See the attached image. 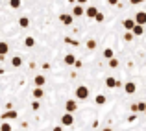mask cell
I'll return each instance as SVG.
<instances>
[{
  "mask_svg": "<svg viewBox=\"0 0 146 131\" xmlns=\"http://www.w3.org/2000/svg\"><path fill=\"white\" fill-rule=\"evenodd\" d=\"M89 87H85V85H80V87H76V98L78 100H87L89 98Z\"/></svg>",
  "mask_w": 146,
  "mask_h": 131,
  "instance_id": "1",
  "label": "cell"
},
{
  "mask_svg": "<svg viewBox=\"0 0 146 131\" xmlns=\"http://www.w3.org/2000/svg\"><path fill=\"white\" fill-rule=\"evenodd\" d=\"M59 21H61V24L70 26L72 22H74V15H72V13H61L59 15Z\"/></svg>",
  "mask_w": 146,
  "mask_h": 131,
  "instance_id": "2",
  "label": "cell"
},
{
  "mask_svg": "<svg viewBox=\"0 0 146 131\" xmlns=\"http://www.w3.org/2000/svg\"><path fill=\"white\" fill-rule=\"evenodd\" d=\"M74 124V114L72 113H65L61 116V126H72Z\"/></svg>",
  "mask_w": 146,
  "mask_h": 131,
  "instance_id": "3",
  "label": "cell"
},
{
  "mask_svg": "<svg viewBox=\"0 0 146 131\" xmlns=\"http://www.w3.org/2000/svg\"><path fill=\"white\" fill-rule=\"evenodd\" d=\"M65 109H67V113H72V114H74L76 111H78V103H76V100H67Z\"/></svg>",
  "mask_w": 146,
  "mask_h": 131,
  "instance_id": "4",
  "label": "cell"
},
{
  "mask_svg": "<svg viewBox=\"0 0 146 131\" xmlns=\"http://www.w3.org/2000/svg\"><path fill=\"white\" fill-rule=\"evenodd\" d=\"M72 15H74V19L76 17H83V15H85V9H83L82 4H74V7H72Z\"/></svg>",
  "mask_w": 146,
  "mask_h": 131,
  "instance_id": "5",
  "label": "cell"
},
{
  "mask_svg": "<svg viewBox=\"0 0 146 131\" xmlns=\"http://www.w3.org/2000/svg\"><path fill=\"white\" fill-rule=\"evenodd\" d=\"M133 19H135L137 24H143V26H144V24H146V11H137Z\"/></svg>",
  "mask_w": 146,
  "mask_h": 131,
  "instance_id": "6",
  "label": "cell"
},
{
  "mask_svg": "<svg viewBox=\"0 0 146 131\" xmlns=\"http://www.w3.org/2000/svg\"><path fill=\"white\" fill-rule=\"evenodd\" d=\"M135 91H137L135 81H128V83L124 85V92H126V94H135Z\"/></svg>",
  "mask_w": 146,
  "mask_h": 131,
  "instance_id": "7",
  "label": "cell"
},
{
  "mask_svg": "<svg viewBox=\"0 0 146 131\" xmlns=\"http://www.w3.org/2000/svg\"><path fill=\"white\" fill-rule=\"evenodd\" d=\"M9 52V44L6 43V41H0V59L4 61V57H6V54Z\"/></svg>",
  "mask_w": 146,
  "mask_h": 131,
  "instance_id": "8",
  "label": "cell"
},
{
  "mask_svg": "<svg viewBox=\"0 0 146 131\" xmlns=\"http://www.w3.org/2000/svg\"><path fill=\"white\" fill-rule=\"evenodd\" d=\"M76 61H78V59H76L74 54H67V56H65V59H63V63H65V65H68V67H74Z\"/></svg>",
  "mask_w": 146,
  "mask_h": 131,
  "instance_id": "9",
  "label": "cell"
},
{
  "mask_svg": "<svg viewBox=\"0 0 146 131\" xmlns=\"http://www.w3.org/2000/svg\"><path fill=\"white\" fill-rule=\"evenodd\" d=\"M96 15H98V7H96V6H89V7L85 9V17H89V19H94Z\"/></svg>",
  "mask_w": 146,
  "mask_h": 131,
  "instance_id": "10",
  "label": "cell"
},
{
  "mask_svg": "<svg viewBox=\"0 0 146 131\" xmlns=\"http://www.w3.org/2000/svg\"><path fill=\"white\" fill-rule=\"evenodd\" d=\"M33 83H35V87H44L46 85V78H44L43 74H39V76L33 78Z\"/></svg>",
  "mask_w": 146,
  "mask_h": 131,
  "instance_id": "11",
  "label": "cell"
},
{
  "mask_svg": "<svg viewBox=\"0 0 146 131\" xmlns=\"http://www.w3.org/2000/svg\"><path fill=\"white\" fill-rule=\"evenodd\" d=\"M122 26H124V30H128V32H131L133 26H135V19H124V22H122Z\"/></svg>",
  "mask_w": 146,
  "mask_h": 131,
  "instance_id": "12",
  "label": "cell"
},
{
  "mask_svg": "<svg viewBox=\"0 0 146 131\" xmlns=\"http://www.w3.org/2000/svg\"><path fill=\"white\" fill-rule=\"evenodd\" d=\"M15 118H17V111H13V109H9L7 113L2 114V120H15Z\"/></svg>",
  "mask_w": 146,
  "mask_h": 131,
  "instance_id": "13",
  "label": "cell"
},
{
  "mask_svg": "<svg viewBox=\"0 0 146 131\" xmlns=\"http://www.w3.org/2000/svg\"><path fill=\"white\" fill-rule=\"evenodd\" d=\"M32 94H33V98H35V100H39V98H43V96H44V89L43 87H35L32 91Z\"/></svg>",
  "mask_w": 146,
  "mask_h": 131,
  "instance_id": "14",
  "label": "cell"
},
{
  "mask_svg": "<svg viewBox=\"0 0 146 131\" xmlns=\"http://www.w3.org/2000/svg\"><path fill=\"white\" fill-rule=\"evenodd\" d=\"M131 32H133V35H143V33H144V26H143V24H137V22H135V26H133Z\"/></svg>",
  "mask_w": 146,
  "mask_h": 131,
  "instance_id": "15",
  "label": "cell"
},
{
  "mask_svg": "<svg viewBox=\"0 0 146 131\" xmlns=\"http://www.w3.org/2000/svg\"><path fill=\"white\" fill-rule=\"evenodd\" d=\"M11 65H13L15 68H19L22 65V57L21 56H13V57H11Z\"/></svg>",
  "mask_w": 146,
  "mask_h": 131,
  "instance_id": "16",
  "label": "cell"
},
{
  "mask_svg": "<svg viewBox=\"0 0 146 131\" xmlns=\"http://www.w3.org/2000/svg\"><path fill=\"white\" fill-rule=\"evenodd\" d=\"M24 46H26V48H33V46H35V39H33L32 35H28L24 39Z\"/></svg>",
  "mask_w": 146,
  "mask_h": 131,
  "instance_id": "17",
  "label": "cell"
},
{
  "mask_svg": "<svg viewBox=\"0 0 146 131\" xmlns=\"http://www.w3.org/2000/svg\"><path fill=\"white\" fill-rule=\"evenodd\" d=\"M106 87L107 89H115L117 87V79L115 78H106Z\"/></svg>",
  "mask_w": 146,
  "mask_h": 131,
  "instance_id": "18",
  "label": "cell"
},
{
  "mask_svg": "<svg viewBox=\"0 0 146 131\" xmlns=\"http://www.w3.org/2000/svg\"><path fill=\"white\" fill-rule=\"evenodd\" d=\"M19 26H21V28H28L30 26V19L28 17H21L19 19Z\"/></svg>",
  "mask_w": 146,
  "mask_h": 131,
  "instance_id": "19",
  "label": "cell"
},
{
  "mask_svg": "<svg viewBox=\"0 0 146 131\" xmlns=\"http://www.w3.org/2000/svg\"><path fill=\"white\" fill-rule=\"evenodd\" d=\"M22 6V0H9V7L11 9H19Z\"/></svg>",
  "mask_w": 146,
  "mask_h": 131,
  "instance_id": "20",
  "label": "cell"
},
{
  "mask_svg": "<svg viewBox=\"0 0 146 131\" xmlns=\"http://www.w3.org/2000/svg\"><path fill=\"white\" fill-rule=\"evenodd\" d=\"M94 102H96V105H104V103H106V94H98L96 98H94Z\"/></svg>",
  "mask_w": 146,
  "mask_h": 131,
  "instance_id": "21",
  "label": "cell"
},
{
  "mask_svg": "<svg viewBox=\"0 0 146 131\" xmlns=\"http://www.w3.org/2000/svg\"><path fill=\"white\" fill-rule=\"evenodd\" d=\"M104 57H106V59H107V61H109V59H111V57H115V54H113V50H111V48H106V50H104Z\"/></svg>",
  "mask_w": 146,
  "mask_h": 131,
  "instance_id": "22",
  "label": "cell"
},
{
  "mask_svg": "<svg viewBox=\"0 0 146 131\" xmlns=\"http://www.w3.org/2000/svg\"><path fill=\"white\" fill-rule=\"evenodd\" d=\"M0 131H11V124H9V122H2V126H0Z\"/></svg>",
  "mask_w": 146,
  "mask_h": 131,
  "instance_id": "23",
  "label": "cell"
},
{
  "mask_svg": "<svg viewBox=\"0 0 146 131\" xmlns=\"http://www.w3.org/2000/svg\"><path fill=\"white\" fill-rule=\"evenodd\" d=\"M109 67L111 68H117L118 67V59H117V57H111V59H109Z\"/></svg>",
  "mask_w": 146,
  "mask_h": 131,
  "instance_id": "24",
  "label": "cell"
},
{
  "mask_svg": "<svg viewBox=\"0 0 146 131\" xmlns=\"http://www.w3.org/2000/svg\"><path fill=\"white\" fill-rule=\"evenodd\" d=\"M94 21H96V22H104V21H106V15H104L102 11H98V15L94 17Z\"/></svg>",
  "mask_w": 146,
  "mask_h": 131,
  "instance_id": "25",
  "label": "cell"
},
{
  "mask_svg": "<svg viewBox=\"0 0 146 131\" xmlns=\"http://www.w3.org/2000/svg\"><path fill=\"white\" fill-rule=\"evenodd\" d=\"M87 48H89V50H94V48H96V41H94V39H89V41H87Z\"/></svg>",
  "mask_w": 146,
  "mask_h": 131,
  "instance_id": "26",
  "label": "cell"
},
{
  "mask_svg": "<svg viewBox=\"0 0 146 131\" xmlns=\"http://www.w3.org/2000/svg\"><path fill=\"white\" fill-rule=\"evenodd\" d=\"M133 37H135V35H133V32H128L124 35V41H126V43H129V41H133Z\"/></svg>",
  "mask_w": 146,
  "mask_h": 131,
  "instance_id": "27",
  "label": "cell"
},
{
  "mask_svg": "<svg viewBox=\"0 0 146 131\" xmlns=\"http://www.w3.org/2000/svg\"><path fill=\"white\" fill-rule=\"evenodd\" d=\"M65 43H68V44H72V46H78L80 43L78 41H74V39H70V37H67V39H65Z\"/></svg>",
  "mask_w": 146,
  "mask_h": 131,
  "instance_id": "28",
  "label": "cell"
},
{
  "mask_svg": "<svg viewBox=\"0 0 146 131\" xmlns=\"http://www.w3.org/2000/svg\"><path fill=\"white\" fill-rule=\"evenodd\" d=\"M32 109H33V111H39V109H41V103L37 102V100H35V102H32Z\"/></svg>",
  "mask_w": 146,
  "mask_h": 131,
  "instance_id": "29",
  "label": "cell"
},
{
  "mask_svg": "<svg viewBox=\"0 0 146 131\" xmlns=\"http://www.w3.org/2000/svg\"><path fill=\"white\" fill-rule=\"evenodd\" d=\"M107 4L109 6H118V0H107Z\"/></svg>",
  "mask_w": 146,
  "mask_h": 131,
  "instance_id": "30",
  "label": "cell"
},
{
  "mask_svg": "<svg viewBox=\"0 0 146 131\" xmlns=\"http://www.w3.org/2000/svg\"><path fill=\"white\" fill-rule=\"evenodd\" d=\"M135 120H137V116H135V114H131V116L128 118V122H135Z\"/></svg>",
  "mask_w": 146,
  "mask_h": 131,
  "instance_id": "31",
  "label": "cell"
},
{
  "mask_svg": "<svg viewBox=\"0 0 146 131\" xmlns=\"http://www.w3.org/2000/svg\"><path fill=\"white\" fill-rule=\"evenodd\" d=\"M141 2H144V0H129V4H141Z\"/></svg>",
  "mask_w": 146,
  "mask_h": 131,
  "instance_id": "32",
  "label": "cell"
},
{
  "mask_svg": "<svg viewBox=\"0 0 146 131\" xmlns=\"http://www.w3.org/2000/svg\"><path fill=\"white\" fill-rule=\"evenodd\" d=\"M87 2H89V0H76V4H82V6H83V4H87Z\"/></svg>",
  "mask_w": 146,
  "mask_h": 131,
  "instance_id": "33",
  "label": "cell"
},
{
  "mask_svg": "<svg viewBox=\"0 0 146 131\" xmlns=\"http://www.w3.org/2000/svg\"><path fill=\"white\" fill-rule=\"evenodd\" d=\"M54 131H63V126H56V128H54Z\"/></svg>",
  "mask_w": 146,
  "mask_h": 131,
  "instance_id": "34",
  "label": "cell"
},
{
  "mask_svg": "<svg viewBox=\"0 0 146 131\" xmlns=\"http://www.w3.org/2000/svg\"><path fill=\"white\" fill-rule=\"evenodd\" d=\"M102 131H113V129H111V128H104Z\"/></svg>",
  "mask_w": 146,
  "mask_h": 131,
  "instance_id": "35",
  "label": "cell"
},
{
  "mask_svg": "<svg viewBox=\"0 0 146 131\" xmlns=\"http://www.w3.org/2000/svg\"><path fill=\"white\" fill-rule=\"evenodd\" d=\"M68 4H76V0H68Z\"/></svg>",
  "mask_w": 146,
  "mask_h": 131,
  "instance_id": "36",
  "label": "cell"
},
{
  "mask_svg": "<svg viewBox=\"0 0 146 131\" xmlns=\"http://www.w3.org/2000/svg\"><path fill=\"white\" fill-rule=\"evenodd\" d=\"M144 114H146V111H144Z\"/></svg>",
  "mask_w": 146,
  "mask_h": 131,
  "instance_id": "37",
  "label": "cell"
}]
</instances>
